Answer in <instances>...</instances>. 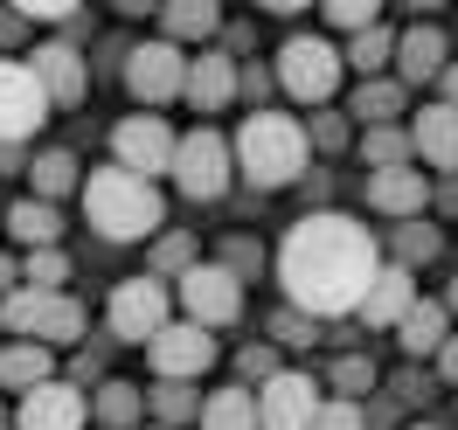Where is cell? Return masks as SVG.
Segmentation results:
<instances>
[{
  "label": "cell",
  "instance_id": "cell-1",
  "mask_svg": "<svg viewBox=\"0 0 458 430\" xmlns=\"http://www.w3.org/2000/svg\"><path fill=\"white\" fill-rule=\"evenodd\" d=\"M382 264L389 257L369 236V223H354L341 208H306L278 243V285H285V299L299 313L341 319V313H361Z\"/></svg>",
  "mask_w": 458,
  "mask_h": 430
},
{
  "label": "cell",
  "instance_id": "cell-2",
  "mask_svg": "<svg viewBox=\"0 0 458 430\" xmlns=\"http://www.w3.org/2000/svg\"><path fill=\"white\" fill-rule=\"evenodd\" d=\"M84 215L105 243H146V236H160V223H167V201L140 173L98 167V173H84Z\"/></svg>",
  "mask_w": 458,
  "mask_h": 430
},
{
  "label": "cell",
  "instance_id": "cell-3",
  "mask_svg": "<svg viewBox=\"0 0 458 430\" xmlns=\"http://www.w3.org/2000/svg\"><path fill=\"white\" fill-rule=\"evenodd\" d=\"M236 173L258 188V195H278V188H292L299 173H306V153H313V139H306V125L285 112H250L243 125H236Z\"/></svg>",
  "mask_w": 458,
  "mask_h": 430
},
{
  "label": "cell",
  "instance_id": "cell-4",
  "mask_svg": "<svg viewBox=\"0 0 458 430\" xmlns=\"http://www.w3.org/2000/svg\"><path fill=\"white\" fill-rule=\"evenodd\" d=\"M341 70H347V49H334L327 35H285V49H278V84L299 105H327L341 90Z\"/></svg>",
  "mask_w": 458,
  "mask_h": 430
},
{
  "label": "cell",
  "instance_id": "cell-5",
  "mask_svg": "<svg viewBox=\"0 0 458 430\" xmlns=\"http://www.w3.org/2000/svg\"><path fill=\"white\" fill-rule=\"evenodd\" d=\"M105 319H112L118 341L153 347V341L174 326V291L160 285L153 271H140V278H118V285H112V306H105Z\"/></svg>",
  "mask_w": 458,
  "mask_h": 430
},
{
  "label": "cell",
  "instance_id": "cell-6",
  "mask_svg": "<svg viewBox=\"0 0 458 430\" xmlns=\"http://www.w3.org/2000/svg\"><path fill=\"white\" fill-rule=\"evenodd\" d=\"M229 173H236V146H229L223 132H208V125L181 132V153H174V188H181L188 201H223V195H229Z\"/></svg>",
  "mask_w": 458,
  "mask_h": 430
},
{
  "label": "cell",
  "instance_id": "cell-7",
  "mask_svg": "<svg viewBox=\"0 0 458 430\" xmlns=\"http://www.w3.org/2000/svg\"><path fill=\"white\" fill-rule=\"evenodd\" d=\"M112 153L125 173H140V181H160L174 173V153H181V132H174L160 112H132L112 125Z\"/></svg>",
  "mask_w": 458,
  "mask_h": 430
},
{
  "label": "cell",
  "instance_id": "cell-8",
  "mask_svg": "<svg viewBox=\"0 0 458 430\" xmlns=\"http://www.w3.org/2000/svg\"><path fill=\"white\" fill-rule=\"evenodd\" d=\"M174 299H181V319H195V326H229V319H243V278L236 271H223V264H195L181 285H174Z\"/></svg>",
  "mask_w": 458,
  "mask_h": 430
},
{
  "label": "cell",
  "instance_id": "cell-9",
  "mask_svg": "<svg viewBox=\"0 0 458 430\" xmlns=\"http://www.w3.org/2000/svg\"><path fill=\"white\" fill-rule=\"evenodd\" d=\"M125 90L140 97L146 112L167 105V97H181V90H188V56L174 49L167 35H160V42H132V49H125Z\"/></svg>",
  "mask_w": 458,
  "mask_h": 430
},
{
  "label": "cell",
  "instance_id": "cell-10",
  "mask_svg": "<svg viewBox=\"0 0 458 430\" xmlns=\"http://www.w3.org/2000/svg\"><path fill=\"white\" fill-rule=\"evenodd\" d=\"M56 112L49 105V90H42V77H35L29 63L0 56V146H21L35 139V125Z\"/></svg>",
  "mask_w": 458,
  "mask_h": 430
},
{
  "label": "cell",
  "instance_id": "cell-11",
  "mask_svg": "<svg viewBox=\"0 0 458 430\" xmlns=\"http://www.w3.org/2000/svg\"><path fill=\"white\" fill-rule=\"evenodd\" d=\"M146 361H153V375H160V382H201V375H208V361H216V333H208V326H195V319H174L167 333L146 347Z\"/></svg>",
  "mask_w": 458,
  "mask_h": 430
},
{
  "label": "cell",
  "instance_id": "cell-12",
  "mask_svg": "<svg viewBox=\"0 0 458 430\" xmlns=\"http://www.w3.org/2000/svg\"><path fill=\"white\" fill-rule=\"evenodd\" d=\"M319 402H327V396H319L313 375L285 368L278 382H264V389H258V424H264V430H313Z\"/></svg>",
  "mask_w": 458,
  "mask_h": 430
},
{
  "label": "cell",
  "instance_id": "cell-13",
  "mask_svg": "<svg viewBox=\"0 0 458 430\" xmlns=\"http://www.w3.org/2000/svg\"><path fill=\"white\" fill-rule=\"evenodd\" d=\"M84 424H90V402L77 382H42L14 409V430H84Z\"/></svg>",
  "mask_w": 458,
  "mask_h": 430
},
{
  "label": "cell",
  "instance_id": "cell-14",
  "mask_svg": "<svg viewBox=\"0 0 458 430\" xmlns=\"http://www.w3.org/2000/svg\"><path fill=\"white\" fill-rule=\"evenodd\" d=\"M29 70L42 77L49 105H84L90 63H84V49H77V42H35V49H29Z\"/></svg>",
  "mask_w": 458,
  "mask_h": 430
},
{
  "label": "cell",
  "instance_id": "cell-15",
  "mask_svg": "<svg viewBox=\"0 0 458 430\" xmlns=\"http://www.w3.org/2000/svg\"><path fill=\"white\" fill-rule=\"evenodd\" d=\"M361 195H369L375 215H389V223H417L437 188H430L417 167H389V173H369V181H361Z\"/></svg>",
  "mask_w": 458,
  "mask_h": 430
},
{
  "label": "cell",
  "instance_id": "cell-16",
  "mask_svg": "<svg viewBox=\"0 0 458 430\" xmlns=\"http://www.w3.org/2000/svg\"><path fill=\"white\" fill-rule=\"evenodd\" d=\"M445 70H452V42L437 21H417V29L396 35V84H430Z\"/></svg>",
  "mask_w": 458,
  "mask_h": 430
},
{
  "label": "cell",
  "instance_id": "cell-17",
  "mask_svg": "<svg viewBox=\"0 0 458 430\" xmlns=\"http://www.w3.org/2000/svg\"><path fill=\"white\" fill-rule=\"evenodd\" d=\"M243 90V70H236V56H223V49H201V56H188V105L195 112H223L229 97Z\"/></svg>",
  "mask_w": 458,
  "mask_h": 430
},
{
  "label": "cell",
  "instance_id": "cell-18",
  "mask_svg": "<svg viewBox=\"0 0 458 430\" xmlns=\"http://www.w3.org/2000/svg\"><path fill=\"white\" fill-rule=\"evenodd\" d=\"M410 146H417V160L437 173H458V105H424L417 112V125H410Z\"/></svg>",
  "mask_w": 458,
  "mask_h": 430
},
{
  "label": "cell",
  "instance_id": "cell-19",
  "mask_svg": "<svg viewBox=\"0 0 458 430\" xmlns=\"http://www.w3.org/2000/svg\"><path fill=\"white\" fill-rule=\"evenodd\" d=\"M417 299H424V291H417V271L382 264V278H375L369 299H361V326H403V313H410Z\"/></svg>",
  "mask_w": 458,
  "mask_h": 430
},
{
  "label": "cell",
  "instance_id": "cell-20",
  "mask_svg": "<svg viewBox=\"0 0 458 430\" xmlns=\"http://www.w3.org/2000/svg\"><path fill=\"white\" fill-rule=\"evenodd\" d=\"M396 341H403V354H410V361H424V354L437 361V354H445V341H452V306H445V299H417V306L403 313Z\"/></svg>",
  "mask_w": 458,
  "mask_h": 430
},
{
  "label": "cell",
  "instance_id": "cell-21",
  "mask_svg": "<svg viewBox=\"0 0 458 430\" xmlns=\"http://www.w3.org/2000/svg\"><path fill=\"white\" fill-rule=\"evenodd\" d=\"M0 230L14 236L21 250H56V236H63V208H56V201L21 195L14 208H7V223H0Z\"/></svg>",
  "mask_w": 458,
  "mask_h": 430
},
{
  "label": "cell",
  "instance_id": "cell-22",
  "mask_svg": "<svg viewBox=\"0 0 458 430\" xmlns=\"http://www.w3.org/2000/svg\"><path fill=\"white\" fill-rule=\"evenodd\" d=\"M42 382H56V361H49V347H42V341L0 347V389L29 396V389H42Z\"/></svg>",
  "mask_w": 458,
  "mask_h": 430
},
{
  "label": "cell",
  "instance_id": "cell-23",
  "mask_svg": "<svg viewBox=\"0 0 458 430\" xmlns=\"http://www.w3.org/2000/svg\"><path fill=\"white\" fill-rule=\"evenodd\" d=\"M396 112H403V84H396V77H361V90L347 97V118H354L361 132L396 125Z\"/></svg>",
  "mask_w": 458,
  "mask_h": 430
},
{
  "label": "cell",
  "instance_id": "cell-24",
  "mask_svg": "<svg viewBox=\"0 0 458 430\" xmlns=\"http://www.w3.org/2000/svg\"><path fill=\"white\" fill-rule=\"evenodd\" d=\"M90 417L105 430H146V389L140 382H105V389L90 396Z\"/></svg>",
  "mask_w": 458,
  "mask_h": 430
},
{
  "label": "cell",
  "instance_id": "cell-25",
  "mask_svg": "<svg viewBox=\"0 0 458 430\" xmlns=\"http://www.w3.org/2000/svg\"><path fill=\"white\" fill-rule=\"evenodd\" d=\"M160 29H167L174 49H181V42H201V49H208V35L223 29V14H216V0H167V7H160Z\"/></svg>",
  "mask_w": 458,
  "mask_h": 430
},
{
  "label": "cell",
  "instance_id": "cell-26",
  "mask_svg": "<svg viewBox=\"0 0 458 430\" xmlns=\"http://www.w3.org/2000/svg\"><path fill=\"white\" fill-rule=\"evenodd\" d=\"M29 181H35V201H63L70 188H84V173H77V153H70V146L35 153V160H29Z\"/></svg>",
  "mask_w": 458,
  "mask_h": 430
},
{
  "label": "cell",
  "instance_id": "cell-27",
  "mask_svg": "<svg viewBox=\"0 0 458 430\" xmlns=\"http://www.w3.org/2000/svg\"><path fill=\"white\" fill-rule=\"evenodd\" d=\"M201 430H264L258 424V396L236 382V389H216V396L201 402Z\"/></svg>",
  "mask_w": 458,
  "mask_h": 430
},
{
  "label": "cell",
  "instance_id": "cell-28",
  "mask_svg": "<svg viewBox=\"0 0 458 430\" xmlns=\"http://www.w3.org/2000/svg\"><path fill=\"white\" fill-rule=\"evenodd\" d=\"M35 341H42V347H77V341H84V306H77L70 291H56L49 313H42V326H35Z\"/></svg>",
  "mask_w": 458,
  "mask_h": 430
},
{
  "label": "cell",
  "instance_id": "cell-29",
  "mask_svg": "<svg viewBox=\"0 0 458 430\" xmlns=\"http://www.w3.org/2000/svg\"><path fill=\"white\" fill-rule=\"evenodd\" d=\"M410 132L403 125H375V132H361V160H369V173H389V167H410Z\"/></svg>",
  "mask_w": 458,
  "mask_h": 430
},
{
  "label": "cell",
  "instance_id": "cell-30",
  "mask_svg": "<svg viewBox=\"0 0 458 430\" xmlns=\"http://www.w3.org/2000/svg\"><path fill=\"white\" fill-rule=\"evenodd\" d=\"M201 402H208V396H195L188 382H160V389L146 396V409H153V424H160V430H181L188 417H201Z\"/></svg>",
  "mask_w": 458,
  "mask_h": 430
},
{
  "label": "cell",
  "instance_id": "cell-31",
  "mask_svg": "<svg viewBox=\"0 0 458 430\" xmlns=\"http://www.w3.org/2000/svg\"><path fill=\"white\" fill-rule=\"evenodd\" d=\"M49 299H56V291H35V285H21L14 299H0V326H7L14 341H35V326H42V313H49Z\"/></svg>",
  "mask_w": 458,
  "mask_h": 430
},
{
  "label": "cell",
  "instance_id": "cell-32",
  "mask_svg": "<svg viewBox=\"0 0 458 430\" xmlns=\"http://www.w3.org/2000/svg\"><path fill=\"white\" fill-rule=\"evenodd\" d=\"M195 264H201V257H195V236L167 230V236H160V243H153V257H146V271H153L160 285H167V278H174V285H181V278H188Z\"/></svg>",
  "mask_w": 458,
  "mask_h": 430
},
{
  "label": "cell",
  "instance_id": "cell-33",
  "mask_svg": "<svg viewBox=\"0 0 458 430\" xmlns=\"http://www.w3.org/2000/svg\"><path fill=\"white\" fill-rule=\"evenodd\" d=\"M437 250H445V230L417 215V223H403V230H396V257H389V264H403V271H417V264H430Z\"/></svg>",
  "mask_w": 458,
  "mask_h": 430
},
{
  "label": "cell",
  "instance_id": "cell-34",
  "mask_svg": "<svg viewBox=\"0 0 458 430\" xmlns=\"http://www.w3.org/2000/svg\"><path fill=\"white\" fill-rule=\"evenodd\" d=\"M347 63L361 70V77H382L389 63H396V35L389 29H369V35H347Z\"/></svg>",
  "mask_w": 458,
  "mask_h": 430
},
{
  "label": "cell",
  "instance_id": "cell-35",
  "mask_svg": "<svg viewBox=\"0 0 458 430\" xmlns=\"http://www.w3.org/2000/svg\"><path fill=\"white\" fill-rule=\"evenodd\" d=\"M21 285H35V291H63V285H70L63 243H56V250H29V257H21Z\"/></svg>",
  "mask_w": 458,
  "mask_h": 430
},
{
  "label": "cell",
  "instance_id": "cell-36",
  "mask_svg": "<svg viewBox=\"0 0 458 430\" xmlns=\"http://www.w3.org/2000/svg\"><path fill=\"white\" fill-rule=\"evenodd\" d=\"M375 382H382V375H375V361L369 354H341V361H334V389H341L347 402H361L375 389Z\"/></svg>",
  "mask_w": 458,
  "mask_h": 430
},
{
  "label": "cell",
  "instance_id": "cell-37",
  "mask_svg": "<svg viewBox=\"0 0 458 430\" xmlns=\"http://www.w3.org/2000/svg\"><path fill=\"white\" fill-rule=\"evenodd\" d=\"M319 341V319L285 306V313H271V347H313Z\"/></svg>",
  "mask_w": 458,
  "mask_h": 430
},
{
  "label": "cell",
  "instance_id": "cell-38",
  "mask_svg": "<svg viewBox=\"0 0 458 430\" xmlns=\"http://www.w3.org/2000/svg\"><path fill=\"white\" fill-rule=\"evenodd\" d=\"M236 375H243V382H258V389H264V382H278V375H285V368H278V347H271V341H250L243 354H236Z\"/></svg>",
  "mask_w": 458,
  "mask_h": 430
},
{
  "label": "cell",
  "instance_id": "cell-39",
  "mask_svg": "<svg viewBox=\"0 0 458 430\" xmlns=\"http://www.w3.org/2000/svg\"><path fill=\"white\" fill-rule=\"evenodd\" d=\"M216 264H223V271H236V278H258V271H264V243H258V236H229Z\"/></svg>",
  "mask_w": 458,
  "mask_h": 430
},
{
  "label": "cell",
  "instance_id": "cell-40",
  "mask_svg": "<svg viewBox=\"0 0 458 430\" xmlns=\"http://www.w3.org/2000/svg\"><path fill=\"white\" fill-rule=\"evenodd\" d=\"M313 430H369V409L347 402V396H327V402H319V417H313Z\"/></svg>",
  "mask_w": 458,
  "mask_h": 430
},
{
  "label": "cell",
  "instance_id": "cell-41",
  "mask_svg": "<svg viewBox=\"0 0 458 430\" xmlns=\"http://www.w3.org/2000/svg\"><path fill=\"white\" fill-rule=\"evenodd\" d=\"M306 139H313L319 153H341V146H347V118H341V112H319V118H313V132H306Z\"/></svg>",
  "mask_w": 458,
  "mask_h": 430
},
{
  "label": "cell",
  "instance_id": "cell-42",
  "mask_svg": "<svg viewBox=\"0 0 458 430\" xmlns=\"http://www.w3.org/2000/svg\"><path fill=\"white\" fill-rule=\"evenodd\" d=\"M21 29H29V14H21V7H0V49H14Z\"/></svg>",
  "mask_w": 458,
  "mask_h": 430
},
{
  "label": "cell",
  "instance_id": "cell-43",
  "mask_svg": "<svg viewBox=\"0 0 458 430\" xmlns=\"http://www.w3.org/2000/svg\"><path fill=\"white\" fill-rule=\"evenodd\" d=\"M14 291H21V264L0 250V299H14Z\"/></svg>",
  "mask_w": 458,
  "mask_h": 430
},
{
  "label": "cell",
  "instance_id": "cell-44",
  "mask_svg": "<svg viewBox=\"0 0 458 430\" xmlns=\"http://www.w3.org/2000/svg\"><path fill=\"white\" fill-rule=\"evenodd\" d=\"M396 396H403V402H417V396H430V389H424V375H417V368H403V375H396Z\"/></svg>",
  "mask_w": 458,
  "mask_h": 430
},
{
  "label": "cell",
  "instance_id": "cell-45",
  "mask_svg": "<svg viewBox=\"0 0 458 430\" xmlns=\"http://www.w3.org/2000/svg\"><path fill=\"white\" fill-rule=\"evenodd\" d=\"M437 375H445V382H452V389H458V333H452V341H445V354H437Z\"/></svg>",
  "mask_w": 458,
  "mask_h": 430
},
{
  "label": "cell",
  "instance_id": "cell-46",
  "mask_svg": "<svg viewBox=\"0 0 458 430\" xmlns=\"http://www.w3.org/2000/svg\"><path fill=\"white\" fill-rule=\"evenodd\" d=\"M430 201H437L445 215H458V173H445V188H437V195H430Z\"/></svg>",
  "mask_w": 458,
  "mask_h": 430
},
{
  "label": "cell",
  "instance_id": "cell-47",
  "mask_svg": "<svg viewBox=\"0 0 458 430\" xmlns=\"http://www.w3.org/2000/svg\"><path fill=\"white\" fill-rule=\"evenodd\" d=\"M264 90H271V77H264L258 63H250V70H243V97H264Z\"/></svg>",
  "mask_w": 458,
  "mask_h": 430
},
{
  "label": "cell",
  "instance_id": "cell-48",
  "mask_svg": "<svg viewBox=\"0 0 458 430\" xmlns=\"http://www.w3.org/2000/svg\"><path fill=\"white\" fill-rule=\"evenodd\" d=\"M445 105H458V63L445 70Z\"/></svg>",
  "mask_w": 458,
  "mask_h": 430
},
{
  "label": "cell",
  "instance_id": "cell-49",
  "mask_svg": "<svg viewBox=\"0 0 458 430\" xmlns=\"http://www.w3.org/2000/svg\"><path fill=\"white\" fill-rule=\"evenodd\" d=\"M445 306H452V319H458V278H452V291H445Z\"/></svg>",
  "mask_w": 458,
  "mask_h": 430
},
{
  "label": "cell",
  "instance_id": "cell-50",
  "mask_svg": "<svg viewBox=\"0 0 458 430\" xmlns=\"http://www.w3.org/2000/svg\"><path fill=\"white\" fill-rule=\"evenodd\" d=\"M0 430H14V417H7V409H0Z\"/></svg>",
  "mask_w": 458,
  "mask_h": 430
},
{
  "label": "cell",
  "instance_id": "cell-51",
  "mask_svg": "<svg viewBox=\"0 0 458 430\" xmlns=\"http://www.w3.org/2000/svg\"><path fill=\"white\" fill-rule=\"evenodd\" d=\"M410 430H437V424H410Z\"/></svg>",
  "mask_w": 458,
  "mask_h": 430
},
{
  "label": "cell",
  "instance_id": "cell-52",
  "mask_svg": "<svg viewBox=\"0 0 458 430\" xmlns=\"http://www.w3.org/2000/svg\"><path fill=\"white\" fill-rule=\"evenodd\" d=\"M146 430H160V424H146Z\"/></svg>",
  "mask_w": 458,
  "mask_h": 430
}]
</instances>
